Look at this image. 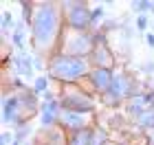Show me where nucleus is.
<instances>
[{"label": "nucleus", "mask_w": 154, "mask_h": 145, "mask_svg": "<svg viewBox=\"0 0 154 145\" xmlns=\"http://www.w3.org/2000/svg\"><path fill=\"white\" fill-rule=\"evenodd\" d=\"M29 31L31 40L29 44L33 48V55L46 62L57 55V44L64 31V9L62 2L53 0H31V18H29Z\"/></svg>", "instance_id": "f257e3e1"}, {"label": "nucleus", "mask_w": 154, "mask_h": 145, "mask_svg": "<svg viewBox=\"0 0 154 145\" xmlns=\"http://www.w3.org/2000/svg\"><path fill=\"white\" fill-rule=\"evenodd\" d=\"M40 95L31 86L22 84L16 75L9 77V68L2 66V123L5 125H24L40 116Z\"/></svg>", "instance_id": "f03ea898"}, {"label": "nucleus", "mask_w": 154, "mask_h": 145, "mask_svg": "<svg viewBox=\"0 0 154 145\" xmlns=\"http://www.w3.org/2000/svg\"><path fill=\"white\" fill-rule=\"evenodd\" d=\"M93 71L88 57H71V55H53L46 64V77L62 84H79L86 75Z\"/></svg>", "instance_id": "7ed1b4c3"}, {"label": "nucleus", "mask_w": 154, "mask_h": 145, "mask_svg": "<svg viewBox=\"0 0 154 145\" xmlns=\"http://www.w3.org/2000/svg\"><path fill=\"white\" fill-rule=\"evenodd\" d=\"M141 84H139L137 75L130 71L128 66H121L115 71V79H112V88L101 97V103L106 108H121L125 106L134 95L141 92Z\"/></svg>", "instance_id": "20e7f679"}, {"label": "nucleus", "mask_w": 154, "mask_h": 145, "mask_svg": "<svg viewBox=\"0 0 154 145\" xmlns=\"http://www.w3.org/2000/svg\"><path fill=\"white\" fill-rule=\"evenodd\" d=\"M99 31H77L64 26L57 44V55H71V57H90L97 42Z\"/></svg>", "instance_id": "39448f33"}, {"label": "nucleus", "mask_w": 154, "mask_h": 145, "mask_svg": "<svg viewBox=\"0 0 154 145\" xmlns=\"http://www.w3.org/2000/svg\"><path fill=\"white\" fill-rule=\"evenodd\" d=\"M62 110H73V112H95L97 99L90 95L82 84H62L57 92Z\"/></svg>", "instance_id": "423d86ee"}, {"label": "nucleus", "mask_w": 154, "mask_h": 145, "mask_svg": "<svg viewBox=\"0 0 154 145\" xmlns=\"http://www.w3.org/2000/svg\"><path fill=\"white\" fill-rule=\"evenodd\" d=\"M64 9V26H71L77 31H95L93 29V9L84 0H68L62 2Z\"/></svg>", "instance_id": "0eeeda50"}, {"label": "nucleus", "mask_w": 154, "mask_h": 145, "mask_svg": "<svg viewBox=\"0 0 154 145\" xmlns=\"http://www.w3.org/2000/svg\"><path fill=\"white\" fill-rule=\"evenodd\" d=\"M90 64L93 68H106V71H117L119 68V57L115 53V48L110 46V40L108 35L99 33L97 35V42H95V48L90 53Z\"/></svg>", "instance_id": "6e6552de"}, {"label": "nucleus", "mask_w": 154, "mask_h": 145, "mask_svg": "<svg viewBox=\"0 0 154 145\" xmlns=\"http://www.w3.org/2000/svg\"><path fill=\"white\" fill-rule=\"evenodd\" d=\"M97 116L95 112H73V110H62L57 116V128H62L64 132H77V130H86V128H97Z\"/></svg>", "instance_id": "1a4fd4ad"}, {"label": "nucleus", "mask_w": 154, "mask_h": 145, "mask_svg": "<svg viewBox=\"0 0 154 145\" xmlns=\"http://www.w3.org/2000/svg\"><path fill=\"white\" fill-rule=\"evenodd\" d=\"M112 79H115V71H106V68H93L79 84L93 97H101L112 88Z\"/></svg>", "instance_id": "9d476101"}, {"label": "nucleus", "mask_w": 154, "mask_h": 145, "mask_svg": "<svg viewBox=\"0 0 154 145\" xmlns=\"http://www.w3.org/2000/svg\"><path fill=\"white\" fill-rule=\"evenodd\" d=\"M11 68V73L16 75V77H33V68H35V59H33V55L29 53H13L9 64H5ZM35 79V77H33Z\"/></svg>", "instance_id": "9b49d317"}, {"label": "nucleus", "mask_w": 154, "mask_h": 145, "mask_svg": "<svg viewBox=\"0 0 154 145\" xmlns=\"http://www.w3.org/2000/svg\"><path fill=\"white\" fill-rule=\"evenodd\" d=\"M33 145H68L66 143V132L57 125L53 128H40L38 132H33Z\"/></svg>", "instance_id": "f8f14e48"}, {"label": "nucleus", "mask_w": 154, "mask_h": 145, "mask_svg": "<svg viewBox=\"0 0 154 145\" xmlns=\"http://www.w3.org/2000/svg\"><path fill=\"white\" fill-rule=\"evenodd\" d=\"M26 40H31V31H29V24L24 22L22 18L16 20V26L11 31V42H13V48H18V53H26Z\"/></svg>", "instance_id": "ddd939ff"}, {"label": "nucleus", "mask_w": 154, "mask_h": 145, "mask_svg": "<svg viewBox=\"0 0 154 145\" xmlns=\"http://www.w3.org/2000/svg\"><path fill=\"white\" fill-rule=\"evenodd\" d=\"M130 9L134 11L137 16H145V11H152L154 13V2H152V0H132Z\"/></svg>", "instance_id": "4468645a"}, {"label": "nucleus", "mask_w": 154, "mask_h": 145, "mask_svg": "<svg viewBox=\"0 0 154 145\" xmlns=\"http://www.w3.org/2000/svg\"><path fill=\"white\" fill-rule=\"evenodd\" d=\"M48 81H51V79H48L46 75H40V77H35V79H33V84H31L33 92L40 95V97L44 95V92H48Z\"/></svg>", "instance_id": "2eb2a0df"}, {"label": "nucleus", "mask_w": 154, "mask_h": 145, "mask_svg": "<svg viewBox=\"0 0 154 145\" xmlns=\"http://www.w3.org/2000/svg\"><path fill=\"white\" fill-rule=\"evenodd\" d=\"M13 141H16V136H13V132H9V130H5V132L0 134V145H13Z\"/></svg>", "instance_id": "dca6fc26"}, {"label": "nucleus", "mask_w": 154, "mask_h": 145, "mask_svg": "<svg viewBox=\"0 0 154 145\" xmlns=\"http://www.w3.org/2000/svg\"><path fill=\"white\" fill-rule=\"evenodd\" d=\"M134 26H137V31H139V33H143L145 29H148V18H145V16H137Z\"/></svg>", "instance_id": "f3484780"}, {"label": "nucleus", "mask_w": 154, "mask_h": 145, "mask_svg": "<svg viewBox=\"0 0 154 145\" xmlns=\"http://www.w3.org/2000/svg\"><path fill=\"white\" fill-rule=\"evenodd\" d=\"M145 145H154V128L145 130Z\"/></svg>", "instance_id": "a211bd4d"}, {"label": "nucleus", "mask_w": 154, "mask_h": 145, "mask_svg": "<svg viewBox=\"0 0 154 145\" xmlns=\"http://www.w3.org/2000/svg\"><path fill=\"white\" fill-rule=\"evenodd\" d=\"M103 145H125V143H121V141H115V139H106V141H103Z\"/></svg>", "instance_id": "6ab92c4d"}, {"label": "nucleus", "mask_w": 154, "mask_h": 145, "mask_svg": "<svg viewBox=\"0 0 154 145\" xmlns=\"http://www.w3.org/2000/svg\"><path fill=\"white\" fill-rule=\"evenodd\" d=\"M141 71H145V73H152V71H154V64H141Z\"/></svg>", "instance_id": "aec40b11"}, {"label": "nucleus", "mask_w": 154, "mask_h": 145, "mask_svg": "<svg viewBox=\"0 0 154 145\" xmlns=\"http://www.w3.org/2000/svg\"><path fill=\"white\" fill-rule=\"evenodd\" d=\"M145 40H148V46L154 48V33H148V35H145Z\"/></svg>", "instance_id": "412c9836"}]
</instances>
